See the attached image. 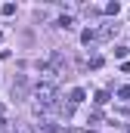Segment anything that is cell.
Segmentation results:
<instances>
[{
	"label": "cell",
	"instance_id": "obj_7",
	"mask_svg": "<svg viewBox=\"0 0 130 133\" xmlns=\"http://www.w3.org/2000/svg\"><path fill=\"white\" fill-rule=\"evenodd\" d=\"M56 25H59V28H65V31H71V28H74V19H71V16H62Z\"/></svg>",
	"mask_w": 130,
	"mask_h": 133
},
{
	"label": "cell",
	"instance_id": "obj_6",
	"mask_svg": "<svg viewBox=\"0 0 130 133\" xmlns=\"http://www.w3.org/2000/svg\"><path fill=\"white\" fill-rule=\"evenodd\" d=\"M93 40H99V34H96V31H90V28H87V31L81 34V43H84V46H90Z\"/></svg>",
	"mask_w": 130,
	"mask_h": 133
},
{
	"label": "cell",
	"instance_id": "obj_5",
	"mask_svg": "<svg viewBox=\"0 0 130 133\" xmlns=\"http://www.w3.org/2000/svg\"><path fill=\"white\" fill-rule=\"evenodd\" d=\"M99 40H108V37H112V34H118V25H105V28H99Z\"/></svg>",
	"mask_w": 130,
	"mask_h": 133
},
{
	"label": "cell",
	"instance_id": "obj_2",
	"mask_svg": "<svg viewBox=\"0 0 130 133\" xmlns=\"http://www.w3.org/2000/svg\"><path fill=\"white\" fill-rule=\"evenodd\" d=\"M56 81H59V71H56V68L50 65V62L40 65V84H56Z\"/></svg>",
	"mask_w": 130,
	"mask_h": 133
},
{
	"label": "cell",
	"instance_id": "obj_16",
	"mask_svg": "<svg viewBox=\"0 0 130 133\" xmlns=\"http://www.w3.org/2000/svg\"><path fill=\"white\" fill-rule=\"evenodd\" d=\"M121 71H124V74H130V62H124V65H121Z\"/></svg>",
	"mask_w": 130,
	"mask_h": 133
},
{
	"label": "cell",
	"instance_id": "obj_8",
	"mask_svg": "<svg viewBox=\"0 0 130 133\" xmlns=\"http://www.w3.org/2000/svg\"><path fill=\"white\" fill-rule=\"evenodd\" d=\"M102 12H108V16H118V12H121V3H108Z\"/></svg>",
	"mask_w": 130,
	"mask_h": 133
},
{
	"label": "cell",
	"instance_id": "obj_18",
	"mask_svg": "<svg viewBox=\"0 0 130 133\" xmlns=\"http://www.w3.org/2000/svg\"><path fill=\"white\" fill-rule=\"evenodd\" d=\"M0 37H3V34H0Z\"/></svg>",
	"mask_w": 130,
	"mask_h": 133
},
{
	"label": "cell",
	"instance_id": "obj_4",
	"mask_svg": "<svg viewBox=\"0 0 130 133\" xmlns=\"http://www.w3.org/2000/svg\"><path fill=\"white\" fill-rule=\"evenodd\" d=\"M84 99H87V93H84L81 87H77V90H71V96H68V102H71V105H81Z\"/></svg>",
	"mask_w": 130,
	"mask_h": 133
},
{
	"label": "cell",
	"instance_id": "obj_1",
	"mask_svg": "<svg viewBox=\"0 0 130 133\" xmlns=\"http://www.w3.org/2000/svg\"><path fill=\"white\" fill-rule=\"evenodd\" d=\"M12 99H31V84L25 74H16L12 81Z\"/></svg>",
	"mask_w": 130,
	"mask_h": 133
},
{
	"label": "cell",
	"instance_id": "obj_17",
	"mask_svg": "<svg viewBox=\"0 0 130 133\" xmlns=\"http://www.w3.org/2000/svg\"><path fill=\"white\" fill-rule=\"evenodd\" d=\"M65 133H90V130H65Z\"/></svg>",
	"mask_w": 130,
	"mask_h": 133
},
{
	"label": "cell",
	"instance_id": "obj_14",
	"mask_svg": "<svg viewBox=\"0 0 130 133\" xmlns=\"http://www.w3.org/2000/svg\"><path fill=\"white\" fill-rule=\"evenodd\" d=\"M0 133H9V124H6V118L0 115Z\"/></svg>",
	"mask_w": 130,
	"mask_h": 133
},
{
	"label": "cell",
	"instance_id": "obj_10",
	"mask_svg": "<svg viewBox=\"0 0 130 133\" xmlns=\"http://www.w3.org/2000/svg\"><path fill=\"white\" fill-rule=\"evenodd\" d=\"M105 102H108V90H99L96 93V105H105Z\"/></svg>",
	"mask_w": 130,
	"mask_h": 133
},
{
	"label": "cell",
	"instance_id": "obj_12",
	"mask_svg": "<svg viewBox=\"0 0 130 133\" xmlns=\"http://www.w3.org/2000/svg\"><path fill=\"white\" fill-rule=\"evenodd\" d=\"M127 53H130V46H118V50H115V59H124Z\"/></svg>",
	"mask_w": 130,
	"mask_h": 133
},
{
	"label": "cell",
	"instance_id": "obj_13",
	"mask_svg": "<svg viewBox=\"0 0 130 133\" xmlns=\"http://www.w3.org/2000/svg\"><path fill=\"white\" fill-rule=\"evenodd\" d=\"M90 68H102V56H93L90 59Z\"/></svg>",
	"mask_w": 130,
	"mask_h": 133
},
{
	"label": "cell",
	"instance_id": "obj_15",
	"mask_svg": "<svg viewBox=\"0 0 130 133\" xmlns=\"http://www.w3.org/2000/svg\"><path fill=\"white\" fill-rule=\"evenodd\" d=\"M12 133H31V130H28L25 124H16V127H12Z\"/></svg>",
	"mask_w": 130,
	"mask_h": 133
},
{
	"label": "cell",
	"instance_id": "obj_3",
	"mask_svg": "<svg viewBox=\"0 0 130 133\" xmlns=\"http://www.w3.org/2000/svg\"><path fill=\"white\" fill-rule=\"evenodd\" d=\"M37 133H59V124L53 118H40L37 121Z\"/></svg>",
	"mask_w": 130,
	"mask_h": 133
},
{
	"label": "cell",
	"instance_id": "obj_11",
	"mask_svg": "<svg viewBox=\"0 0 130 133\" xmlns=\"http://www.w3.org/2000/svg\"><path fill=\"white\" fill-rule=\"evenodd\" d=\"M0 12H3V16H12V12H16V3H3Z\"/></svg>",
	"mask_w": 130,
	"mask_h": 133
},
{
	"label": "cell",
	"instance_id": "obj_9",
	"mask_svg": "<svg viewBox=\"0 0 130 133\" xmlns=\"http://www.w3.org/2000/svg\"><path fill=\"white\" fill-rule=\"evenodd\" d=\"M118 99H130V84H124V87H118Z\"/></svg>",
	"mask_w": 130,
	"mask_h": 133
}]
</instances>
